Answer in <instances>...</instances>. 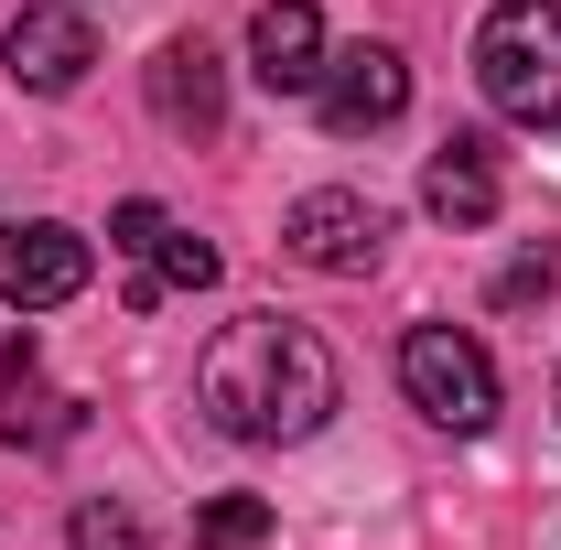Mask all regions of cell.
I'll return each instance as SVG.
<instances>
[{"label": "cell", "mask_w": 561, "mask_h": 550, "mask_svg": "<svg viewBox=\"0 0 561 550\" xmlns=\"http://www.w3.org/2000/svg\"><path fill=\"white\" fill-rule=\"evenodd\" d=\"M280 249H291L302 271H324V280H367L378 260H389V206L324 184V195H302V206L280 216Z\"/></svg>", "instance_id": "cell-4"}, {"label": "cell", "mask_w": 561, "mask_h": 550, "mask_svg": "<svg viewBox=\"0 0 561 550\" xmlns=\"http://www.w3.org/2000/svg\"><path fill=\"white\" fill-rule=\"evenodd\" d=\"M400 389H411L421 421H443V432H486L496 421V356L465 324H411L400 335Z\"/></svg>", "instance_id": "cell-3"}, {"label": "cell", "mask_w": 561, "mask_h": 550, "mask_svg": "<svg viewBox=\"0 0 561 550\" xmlns=\"http://www.w3.org/2000/svg\"><path fill=\"white\" fill-rule=\"evenodd\" d=\"M0 400H11V411H0V443H33V454H44V443H66V432H76L66 400H55V389H33V335L11 345V367H0Z\"/></svg>", "instance_id": "cell-11"}, {"label": "cell", "mask_w": 561, "mask_h": 550, "mask_svg": "<svg viewBox=\"0 0 561 550\" xmlns=\"http://www.w3.org/2000/svg\"><path fill=\"white\" fill-rule=\"evenodd\" d=\"M195 400L227 443H313L335 421V345L291 313H238L195 367Z\"/></svg>", "instance_id": "cell-1"}, {"label": "cell", "mask_w": 561, "mask_h": 550, "mask_svg": "<svg viewBox=\"0 0 561 550\" xmlns=\"http://www.w3.org/2000/svg\"><path fill=\"white\" fill-rule=\"evenodd\" d=\"M151 119L184 140H216L227 130V66H216L206 33H173L162 55H151Z\"/></svg>", "instance_id": "cell-8"}, {"label": "cell", "mask_w": 561, "mask_h": 550, "mask_svg": "<svg viewBox=\"0 0 561 550\" xmlns=\"http://www.w3.org/2000/svg\"><path fill=\"white\" fill-rule=\"evenodd\" d=\"M162 227H173V216L151 206V195H130V206L108 216V249H130V260H151V249H162Z\"/></svg>", "instance_id": "cell-16"}, {"label": "cell", "mask_w": 561, "mask_h": 550, "mask_svg": "<svg viewBox=\"0 0 561 550\" xmlns=\"http://www.w3.org/2000/svg\"><path fill=\"white\" fill-rule=\"evenodd\" d=\"M551 291H561V249H529L496 271V302H551Z\"/></svg>", "instance_id": "cell-15"}, {"label": "cell", "mask_w": 561, "mask_h": 550, "mask_svg": "<svg viewBox=\"0 0 561 550\" xmlns=\"http://www.w3.org/2000/svg\"><path fill=\"white\" fill-rule=\"evenodd\" d=\"M421 206L443 216V227H486L496 206H507V173H496V151L476 130H454L432 162H421Z\"/></svg>", "instance_id": "cell-10"}, {"label": "cell", "mask_w": 561, "mask_h": 550, "mask_svg": "<svg viewBox=\"0 0 561 550\" xmlns=\"http://www.w3.org/2000/svg\"><path fill=\"white\" fill-rule=\"evenodd\" d=\"M313 108H324V130H389L400 108H411V66H400V44H346V55H324L313 76Z\"/></svg>", "instance_id": "cell-6"}, {"label": "cell", "mask_w": 561, "mask_h": 550, "mask_svg": "<svg viewBox=\"0 0 561 550\" xmlns=\"http://www.w3.org/2000/svg\"><path fill=\"white\" fill-rule=\"evenodd\" d=\"M0 55H11V76H22L33 98H66V87H87V66H98V33H87L76 0H33V11L0 33Z\"/></svg>", "instance_id": "cell-7"}, {"label": "cell", "mask_w": 561, "mask_h": 550, "mask_svg": "<svg viewBox=\"0 0 561 550\" xmlns=\"http://www.w3.org/2000/svg\"><path fill=\"white\" fill-rule=\"evenodd\" d=\"M206 280H216V249H206V238H195V227H162V249L140 260L130 302H140V313H151L162 291H206Z\"/></svg>", "instance_id": "cell-12"}, {"label": "cell", "mask_w": 561, "mask_h": 550, "mask_svg": "<svg viewBox=\"0 0 561 550\" xmlns=\"http://www.w3.org/2000/svg\"><path fill=\"white\" fill-rule=\"evenodd\" d=\"M87 291V238L55 227V216H11L0 227V302L11 313H55Z\"/></svg>", "instance_id": "cell-5"}, {"label": "cell", "mask_w": 561, "mask_h": 550, "mask_svg": "<svg viewBox=\"0 0 561 550\" xmlns=\"http://www.w3.org/2000/svg\"><path fill=\"white\" fill-rule=\"evenodd\" d=\"M76 11H98V0H76Z\"/></svg>", "instance_id": "cell-17"}, {"label": "cell", "mask_w": 561, "mask_h": 550, "mask_svg": "<svg viewBox=\"0 0 561 550\" xmlns=\"http://www.w3.org/2000/svg\"><path fill=\"white\" fill-rule=\"evenodd\" d=\"M66 550H151V540H140V518H130V507L87 496V507H76V529H66Z\"/></svg>", "instance_id": "cell-14"}, {"label": "cell", "mask_w": 561, "mask_h": 550, "mask_svg": "<svg viewBox=\"0 0 561 550\" xmlns=\"http://www.w3.org/2000/svg\"><path fill=\"white\" fill-rule=\"evenodd\" d=\"M195 550H271V496H206L195 507Z\"/></svg>", "instance_id": "cell-13"}, {"label": "cell", "mask_w": 561, "mask_h": 550, "mask_svg": "<svg viewBox=\"0 0 561 550\" xmlns=\"http://www.w3.org/2000/svg\"><path fill=\"white\" fill-rule=\"evenodd\" d=\"M476 87L496 119L561 130V0H496L476 22Z\"/></svg>", "instance_id": "cell-2"}, {"label": "cell", "mask_w": 561, "mask_h": 550, "mask_svg": "<svg viewBox=\"0 0 561 550\" xmlns=\"http://www.w3.org/2000/svg\"><path fill=\"white\" fill-rule=\"evenodd\" d=\"M249 66H260L271 98H313V76H324V11H313V0H260Z\"/></svg>", "instance_id": "cell-9"}]
</instances>
